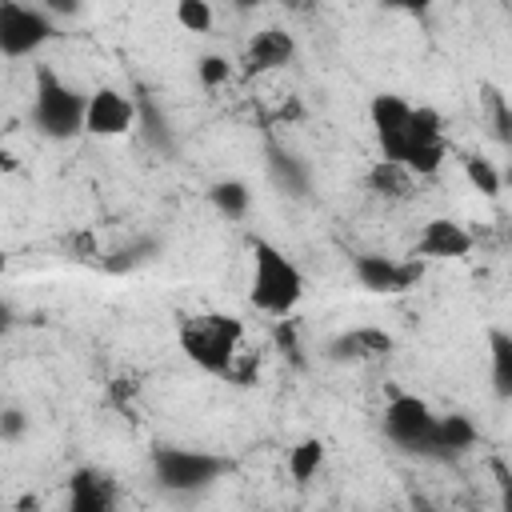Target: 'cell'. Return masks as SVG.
<instances>
[{
  "instance_id": "obj_1",
  "label": "cell",
  "mask_w": 512,
  "mask_h": 512,
  "mask_svg": "<svg viewBox=\"0 0 512 512\" xmlns=\"http://www.w3.org/2000/svg\"><path fill=\"white\" fill-rule=\"evenodd\" d=\"M180 352L212 376H228V380L252 376V360L244 356V324L228 312L188 316L180 324Z\"/></svg>"
},
{
  "instance_id": "obj_2",
  "label": "cell",
  "mask_w": 512,
  "mask_h": 512,
  "mask_svg": "<svg viewBox=\"0 0 512 512\" xmlns=\"http://www.w3.org/2000/svg\"><path fill=\"white\" fill-rule=\"evenodd\" d=\"M248 296L268 316H288L304 300V272L296 268L292 256H284L264 236L252 240V288H248Z\"/></svg>"
},
{
  "instance_id": "obj_3",
  "label": "cell",
  "mask_w": 512,
  "mask_h": 512,
  "mask_svg": "<svg viewBox=\"0 0 512 512\" xmlns=\"http://www.w3.org/2000/svg\"><path fill=\"white\" fill-rule=\"evenodd\" d=\"M32 124L48 140H72L84 132V92L64 84L52 68H40L32 92Z\"/></svg>"
},
{
  "instance_id": "obj_4",
  "label": "cell",
  "mask_w": 512,
  "mask_h": 512,
  "mask_svg": "<svg viewBox=\"0 0 512 512\" xmlns=\"http://www.w3.org/2000/svg\"><path fill=\"white\" fill-rule=\"evenodd\" d=\"M152 472H156V484L168 492H200L216 484L228 472V464L200 448H156Z\"/></svg>"
},
{
  "instance_id": "obj_5",
  "label": "cell",
  "mask_w": 512,
  "mask_h": 512,
  "mask_svg": "<svg viewBox=\"0 0 512 512\" xmlns=\"http://www.w3.org/2000/svg\"><path fill=\"white\" fill-rule=\"evenodd\" d=\"M52 36H56V20L40 4L0 0V56H8V60L32 56Z\"/></svg>"
},
{
  "instance_id": "obj_6",
  "label": "cell",
  "mask_w": 512,
  "mask_h": 512,
  "mask_svg": "<svg viewBox=\"0 0 512 512\" xmlns=\"http://www.w3.org/2000/svg\"><path fill=\"white\" fill-rule=\"evenodd\" d=\"M444 120L436 108L428 104H412V116H408V136H404V148H400V160L412 176H432L440 164H444Z\"/></svg>"
},
{
  "instance_id": "obj_7",
  "label": "cell",
  "mask_w": 512,
  "mask_h": 512,
  "mask_svg": "<svg viewBox=\"0 0 512 512\" xmlns=\"http://www.w3.org/2000/svg\"><path fill=\"white\" fill-rule=\"evenodd\" d=\"M384 432L408 448V452H432V432H436V412L420 396H392L384 408Z\"/></svg>"
},
{
  "instance_id": "obj_8",
  "label": "cell",
  "mask_w": 512,
  "mask_h": 512,
  "mask_svg": "<svg viewBox=\"0 0 512 512\" xmlns=\"http://www.w3.org/2000/svg\"><path fill=\"white\" fill-rule=\"evenodd\" d=\"M352 272H356V280H360L364 292L392 296V292H408V288L420 284L424 260H420V256L392 260V256H380V252H360V256L352 260Z\"/></svg>"
},
{
  "instance_id": "obj_9",
  "label": "cell",
  "mask_w": 512,
  "mask_h": 512,
  "mask_svg": "<svg viewBox=\"0 0 512 512\" xmlns=\"http://www.w3.org/2000/svg\"><path fill=\"white\" fill-rule=\"evenodd\" d=\"M136 124V100L120 88H96L84 96V132L88 136H124Z\"/></svg>"
},
{
  "instance_id": "obj_10",
  "label": "cell",
  "mask_w": 512,
  "mask_h": 512,
  "mask_svg": "<svg viewBox=\"0 0 512 512\" xmlns=\"http://www.w3.org/2000/svg\"><path fill=\"white\" fill-rule=\"evenodd\" d=\"M368 116H372V132H376V144H380L384 160H400V148H404V136H408L412 104H408L404 96H396V92H380V96H372Z\"/></svg>"
},
{
  "instance_id": "obj_11",
  "label": "cell",
  "mask_w": 512,
  "mask_h": 512,
  "mask_svg": "<svg viewBox=\"0 0 512 512\" xmlns=\"http://www.w3.org/2000/svg\"><path fill=\"white\" fill-rule=\"evenodd\" d=\"M472 244H476V236H472L460 220L432 216V220L420 228L412 256H420V260H460V256L472 252Z\"/></svg>"
},
{
  "instance_id": "obj_12",
  "label": "cell",
  "mask_w": 512,
  "mask_h": 512,
  "mask_svg": "<svg viewBox=\"0 0 512 512\" xmlns=\"http://www.w3.org/2000/svg\"><path fill=\"white\" fill-rule=\"evenodd\" d=\"M292 56H296V40L284 28H260L244 48L240 68H244V76H264V72L284 68Z\"/></svg>"
},
{
  "instance_id": "obj_13",
  "label": "cell",
  "mask_w": 512,
  "mask_h": 512,
  "mask_svg": "<svg viewBox=\"0 0 512 512\" xmlns=\"http://www.w3.org/2000/svg\"><path fill=\"white\" fill-rule=\"evenodd\" d=\"M388 352H392V336L372 324L348 328L328 340V360H336V364H364V360H380Z\"/></svg>"
},
{
  "instance_id": "obj_14",
  "label": "cell",
  "mask_w": 512,
  "mask_h": 512,
  "mask_svg": "<svg viewBox=\"0 0 512 512\" xmlns=\"http://www.w3.org/2000/svg\"><path fill=\"white\" fill-rule=\"evenodd\" d=\"M116 504V484L100 468H76L68 480V508L72 512H108Z\"/></svg>"
},
{
  "instance_id": "obj_15",
  "label": "cell",
  "mask_w": 512,
  "mask_h": 512,
  "mask_svg": "<svg viewBox=\"0 0 512 512\" xmlns=\"http://www.w3.org/2000/svg\"><path fill=\"white\" fill-rule=\"evenodd\" d=\"M476 444V424L468 416H436L432 452H464Z\"/></svg>"
},
{
  "instance_id": "obj_16",
  "label": "cell",
  "mask_w": 512,
  "mask_h": 512,
  "mask_svg": "<svg viewBox=\"0 0 512 512\" xmlns=\"http://www.w3.org/2000/svg\"><path fill=\"white\" fill-rule=\"evenodd\" d=\"M368 188L376 196H392V200H404L412 192V172L396 160H380L372 172H368Z\"/></svg>"
},
{
  "instance_id": "obj_17",
  "label": "cell",
  "mask_w": 512,
  "mask_h": 512,
  "mask_svg": "<svg viewBox=\"0 0 512 512\" xmlns=\"http://www.w3.org/2000/svg\"><path fill=\"white\" fill-rule=\"evenodd\" d=\"M268 172H272V180H276L280 188H288L292 196H304V192H308V172L300 168V160H296L292 152L268 148Z\"/></svg>"
},
{
  "instance_id": "obj_18",
  "label": "cell",
  "mask_w": 512,
  "mask_h": 512,
  "mask_svg": "<svg viewBox=\"0 0 512 512\" xmlns=\"http://www.w3.org/2000/svg\"><path fill=\"white\" fill-rule=\"evenodd\" d=\"M208 200H212V208H216L220 216L240 220V216L248 212V204H252V192H248L244 180H220V184L208 188Z\"/></svg>"
},
{
  "instance_id": "obj_19",
  "label": "cell",
  "mask_w": 512,
  "mask_h": 512,
  "mask_svg": "<svg viewBox=\"0 0 512 512\" xmlns=\"http://www.w3.org/2000/svg\"><path fill=\"white\" fill-rule=\"evenodd\" d=\"M320 464H324V444L316 436H308V440H300V444L288 448V476L296 484H308L320 472Z\"/></svg>"
},
{
  "instance_id": "obj_20",
  "label": "cell",
  "mask_w": 512,
  "mask_h": 512,
  "mask_svg": "<svg viewBox=\"0 0 512 512\" xmlns=\"http://www.w3.org/2000/svg\"><path fill=\"white\" fill-rule=\"evenodd\" d=\"M492 388L496 396H512V336L504 328H492Z\"/></svg>"
},
{
  "instance_id": "obj_21",
  "label": "cell",
  "mask_w": 512,
  "mask_h": 512,
  "mask_svg": "<svg viewBox=\"0 0 512 512\" xmlns=\"http://www.w3.org/2000/svg\"><path fill=\"white\" fill-rule=\"evenodd\" d=\"M196 80H200L204 88H224V84L232 80V60L220 56V52H204V56L196 60Z\"/></svg>"
},
{
  "instance_id": "obj_22",
  "label": "cell",
  "mask_w": 512,
  "mask_h": 512,
  "mask_svg": "<svg viewBox=\"0 0 512 512\" xmlns=\"http://www.w3.org/2000/svg\"><path fill=\"white\" fill-rule=\"evenodd\" d=\"M464 176H468V184H472L480 196H496V192H500V172H496L492 160H484V156H468V160H464Z\"/></svg>"
},
{
  "instance_id": "obj_23",
  "label": "cell",
  "mask_w": 512,
  "mask_h": 512,
  "mask_svg": "<svg viewBox=\"0 0 512 512\" xmlns=\"http://www.w3.org/2000/svg\"><path fill=\"white\" fill-rule=\"evenodd\" d=\"M176 24L184 32H208L212 28V4L208 0H176Z\"/></svg>"
},
{
  "instance_id": "obj_24",
  "label": "cell",
  "mask_w": 512,
  "mask_h": 512,
  "mask_svg": "<svg viewBox=\"0 0 512 512\" xmlns=\"http://www.w3.org/2000/svg\"><path fill=\"white\" fill-rule=\"evenodd\" d=\"M40 8H44L52 20H60V16L68 20V16H80L84 4H80V0H40Z\"/></svg>"
},
{
  "instance_id": "obj_25",
  "label": "cell",
  "mask_w": 512,
  "mask_h": 512,
  "mask_svg": "<svg viewBox=\"0 0 512 512\" xmlns=\"http://www.w3.org/2000/svg\"><path fill=\"white\" fill-rule=\"evenodd\" d=\"M380 4L392 12H404V16H424L432 8V0H380Z\"/></svg>"
},
{
  "instance_id": "obj_26",
  "label": "cell",
  "mask_w": 512,
  "mask_h": 512,
  "mask_svg": "<svg viewBox=\"0 0 512 512\" xmlns=\"http://www.w3.org/2000/svg\"><path fill=\"white\" fill-rule=\"evenodd\" d=\"M492 104H496V136L508 144V136H512V116H508V104H504V96H492Z\"/></svg>"
},
{
  "instance_id": "obj_27",
  "label": "cell",
  "mask_w": 512,
  "mask_h": 512,
  "mask_svg": "<svg viewBox=\"0 0 512 512\" xmlns=\"http://www.w3.org/2000/svg\"><path fill=\"white\" fill-rule=\"evenodd\" d=\"M276 344H280L284 352H296V328H292V320H280V324H276Z\"/></svg>"
},
{
  "instance_id": "obj_28",
  "label": "cell",
  "mask_w": 512,
  "mask_h": 512,
  "mask_svg": "<svg viewBox=\"0 0 512 512\" xmlns=\"http://www.w3.org/2000/svg\"><path fill=\"white\" fill-rule=\"evenodd\" d=\"M24 432V416L12 408V412H4L0 416V436H20Z\"/></svg>"
},
{
  "instance_id": "obj_29",
  "label": "cell",
  "mask_w": 512,
  "mask_h": 512,
  "mask_svg": "<svg viewBox=\"0 0 512 512\" xmlns=\"http://www.w3.org/2000/svg\"><path fill=\"white\" fill-rule=\"evenodd\" d=\"M8 168H16V160H12V152H8L4 140H0V172H8Z\"/></svg>"
},
{
  "instance_id": "obj_30",
  "label": "cell",
  "mask_w": 512,
  "mask_h": 512,
  "mask_svg": "<svg viewBox=\"0 0 512 512\" xmlns=\"http://www.w3.org/2000/svg\"><path fill=\"white\" fill-rule=\"evenodd\" d=\"M8 324H12V308L0 300V336H4V328H8Z\"/></svg>"
},
{
  "instance_id": "obj_31",
  "label": "cell",
  "mask_w": 512,
  "mask_h": 512,
  "mask_svg": "<svg viewBox=\"0 0 512 512\" xmlns=\"http://www.w3.org/2000/svg\"><path fill=\"white\" fill-rule=\"evenodd\" d=\"M232 4H236V8H244V12H248V8H260V4H264V0H232Z\"/></svg>"
},
{
  "instance_id": "obj_32",
  "label": "cell",
  "mask_w": 512,
  "mask_h": 512,
  "mask_svg": "<svg viewBox=\"0 0 512 512\" xmlns=\"http://www.w3.org/2000/svg\"><path fill=\"white\" fill-rule=\"evenodd\" d=\"M4 268H8V256H4V252H0V276H4Z\"/></svg>"
},
{
  "instance_id": "obj_33",
  "label": "cell",
  "mask_w": 512,
  "mask_h": 512,
  "mask_svg": "<svg viewBox=\"0 0 512 512\" xmlns=\"http://www.w3.org/2000/svg\"><path fill=\"white\" fill-rule=\"evenodd\" d=\"M264 4H268V0H264ZM284 4H288V0H284Z\"/></svg>"
}]
</instances>
